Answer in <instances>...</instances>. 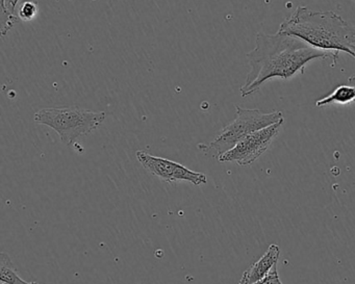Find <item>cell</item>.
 Returning <instances> with one entry per match:
<instances>
[{"label": "cell", "instance_id": "obj_11", "mask_svg": "<svg viewBox=\"0 0 355 284\" xmlns=\"http://www.w3.org/2000/svg\"><path fill=\"white\" fill-rule=\"evenodd\" d=\"M17 16L12 15L9 12L1 11V37H5L17 21Z\"/></svg>", "mask_w": 355, "mask_h": 284}, {"label": "cell", "instance_id": "obj_16", "mask_svg": "<svg viewBox=\"0 0 355 284\" xmlns=\"http://www.w3.org/2000/svg\"><path fill=\"white\" fill-rule=\"evenodd\" d=\"M0 284H7V283H5V282H1V283Z\"/></svg>", "mask_w": 355, "mask_h": 284}, {"label": "cell", "instance_id": "obj_4", "mask_svg": "<svg viewBox=\"0 0 355 284\" xmlns=\"http://www.w3.org/2000/svg\"><path fill=\"white\" fill-rule=\"evenodd\" d=\"M236 117L232 123L226 125L219 132L215 140L207 147H199L207 151H213L218 157L234 148L241 140L253 132L263 130L268 126L284 122L280 112L263 113L259 109H243L236 105Z\"/></svg>", "mask_w": 355, "mask_h": 284}, {"label": "cell", "instance_id": "obj_12", "mask_svg": "<svg viewBox=\"0 0 355 284\" xmlns=\"http://www.w3.org/2000/svg\"><path fill=\"white\" fill-rule=\"evenodd\" d=\"M253 284H284L280 281L279 275H278L277 265H274L273 269L269 272V274L265 278Z\"/></svg>", "mask_w": 355, "mask_h": 284}, {"label": "cell", "instance_id": "obj_2", "mask_svg": "<svg viewBox=\"0 0 355 284\" xmlns=\"http://www.w3.org/2000/svg\"><path fill=\"white\" fill-rule=\"evenodd\" d=\"M278 32L297 37L315 48L348 53L355 59V26L334 12L298 7L280 24Z\"/></svg>", "mask_w": 355, "mask_h": 284}, {"label": "cell", "instance_id": "obj_13", "mask_svg": "<svg viewBox=\"0 0 355 284\" xmlns=\"http://www.w3.org/2000/svg\"><path fill=\"white\" fill-rule=\"evenodd\" d=\"M18 3L19 0H1V11H7L12 15H15Z\"/></svg>", "mask_w": 355, "mask_h": 284}, {"label": "cell", "instance_id": "obj_9", "mask_svg": "<svg viewBox=\"0 0 355 284\" xmlns=\"http://www.w3.org/2000/svg\"><path fill=\"white\" fill-rule=\"evenodd\" d=\"M0 280L7 284H31L18 275L11 257L5 252L0 254Z\"/></svg>", "mask_w": 355, "mask_h": 284}, {"label": "cell", "instance_id": "obj_15", "mask_svg": "<svg viewBox=\"0 0 355 284\" xmlns=\"http://www.w3.org/2000/svg\"><path fill=\"white\" fill-rule=\"evenodd\" d=\"M31 284H38V283H36V282H31Z\"/></svg>", "mask_w": 355, "mask_h": 284}, {"label": "cell", "instance_id": "obj_3", "mask_svg": "<svg viewBox=\"0 0 355 284\" xmlns=\"http://www.w3.org/2000/svg\"><path fill=\"white\" fill-rule=\"evenodd\" d=\"M105 112H94L78 107H47L35 114V121L55 130L62 142L71 146L80 136L96 130L105 122Z\"/></svg>", "mask_w": 355, "mask_h": 284}, {"label": "cell", "instance_id": "obj_1", "mask_svg": "<svg viewBox=\"0 0 355 284\" xmlns=\"http://www.w3.org/2000/svg\"><path fill=\"white\" fill-rule=\"evenodd\" d=\"M251 70L244 86L241 88L242 97L257 92L271 78L288 80L296 74H304L309 62L318 59H331L336 65L338 53L315 48L284 33L268 35L259 32L257 35L255 48L247 53Z\"/></svg>", "mask_w": 355, "mask_h": 284}, {"label": "cell", "instance_id": "obj_8", "mask_svg": "<svg viewBox=\"0 0 355 284\" xmlns=\"http://www.w3.org/2000/svg\"><path fill=\"white\" fill-rule=\"evenodd\" d=\"M350 85H342L334 89L327 96L322 97L315 103L318 107H325L330 105H349L355 103V78H349Z\"/></svg>", "mask_w": 355, "mask_h": 284}, {"label": "cell", "instance_id": "obj_6", "mask_svg": "<svg viewBox=\"0 0 355 284\" xmlns=\"http://www.w3.org/2000/svg\"><path fill=\"white\" fill-rule=\"evenodd\" d=\"M137 157L147 171L164 181H188L196 186H202L207 182L205 174L192 171L176 161L153 157L142 150L137 151Z\"/></svg>", "mask_w": 355, "mask_h": 284}, {"label": "cell", "instance_id": "obj_7", "mask_svg": "<svg viewBox=\"0 0 355 284\" xmlns=\"http://www.w3.org/2000/svg\"><path fill=\"white\" fill-rule=\"evenodd\" d=\"M279 256V247L275 244L270 245L263 256L259 258L257 263H253L246 272H244L247 280H248V284L255 283L265 278L273 269L274 265H277Z\"/></svg>", "mask_w": 355, "mask_h": 284}, {"label": "cell", "instance_id": "obj_14", "mask_svg": "<svg viewBox=\"0 0 355 284\" xmlns=\"http://www.w3.org/2000/svg\"><path fill=\"white\" fill-rule=\"evenodd\" d=\"M239 284H248V280H247L246 275H245V273L243 274L242 279H241L240 283Z\"/></svg>", "mask_w": 355, "mask_h": 284}, {"label": "cell", "instance_id": "obj_5", "mask_svg": "<svg viewBox=\"0 0 355 284\" xmlns=\"http://www.w3.org/2000/svg\"><path fill=\"white\" fill-rule=\"evenodd\" d=\"M282 123L284 122H279L249 134L241 140L234 148L218 157V161L220 163L236 161L240 166L251 165L268 150L279 132Z\"/></svg>", "mask_w": 355, "mask_h": 284}, {"label": "cell", "instance_id": "obj_10", "mask_svg": "<svg viewBox=\"0 0 355 284\" xmlns=\"http://www.w3.org/2000/svg\"><path fill=\"white\" fill-rule=\"evenodd\" d=\"M38 14V6L34 1H26L18 12V18L22 21H32Z\"/></svg>", "mask_w": 355, "mask_h": 284}]
</instances>
